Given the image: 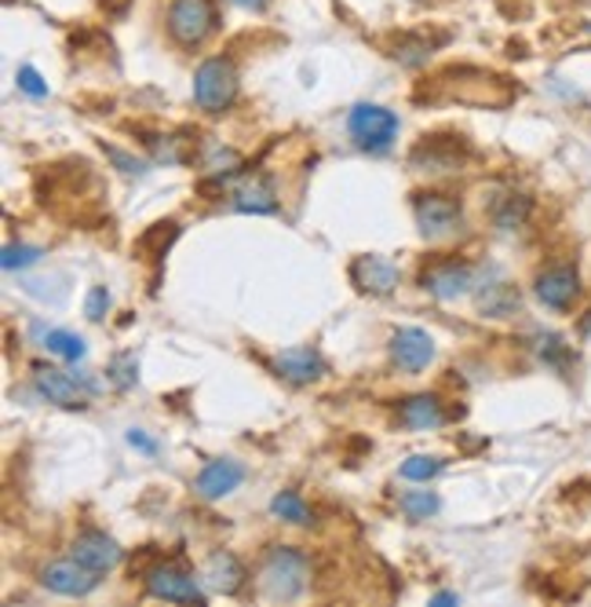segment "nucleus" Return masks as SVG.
<instances>
[{"label": "nucleus", "mask_w": 591, "mask_h": 607, "mask_svg": "<svg viewBox=\"0 0 591 607\" xmlns=\"http://www.w3.org/2000/svg\"><path fill=\"white\" fill-rule=\"evenodd\" d=\"M434 84L442 100H456V103H471V106H508L514 100V89L508 81L493 78L486 70H471V67L445 70Z\"/></svg>", "instance_id": "f257e3e1"}, {"label": "nucleus", "mask_w": 591, "mask_h": 607, "mask_svg": "<svg viewBox=\"0 0 591 607\" xmlns=\"http://www.w3.org/2000/svg\"><path fill=\"white\" fill-rule=\"evenodd\" d=\"M306 579H311V563H306L300 549L274 546L267 557H263L259 589L267 600H296V596L306 589Z\"/></svg>", "instance_id": "f03ea898"}, {"label": "nucleus", "mask_w": 591, "mask_h": 607, "mask_svg": "<svg viewBox=\"0 0 591 607\" xmlns=\"http://www.w3.org/2000/svg\"><path fill=\"white\" fill-rule=\"evenodd\" d=\"M216 4L212 0H172L169 4V34L179 48H201L216 34Z\"/></svg>", "instance_id": "7ed1b4c3"}, {"label": "nucleus", "mask_w": 591, "mask_h": 607, "mask_svg": "<svg viewBox=\"0 0 591 607\" xmlns=\"http://www.w3.org/2000/svg\"><path fill=\"white\" fill-rule=\"evenodd\" d=\"M237 100V70L230 59H208L194 73V103L208 114H223Z\"/></svg>", "instance_id": "20e7f679"}, {"label": "nucleus", "mask_w": 591, "mask_h": 607, "mask_svg": "<svg viewBox=\"0 0 591 607\" xmlns=\"http://www.w3.org/2000/svg\"><path fill=\"white\" fill-rule=\"evenodd\" d=\"M347 133L361 150L383 154V150H391L394 136H398V117L376 103H358L347 117Z\"/></svg>", "instance_id": "39448f33"}, {"label": "nucleus", "mask_w": 591, "mask_h": 607, "mask_svg": "<svg viewBox=\"0 0 591 607\" xmlns=\"http://www.w3.org/2000/svg\"><path fill=\"white\" fill-rule=\"evenodd\" d=\"M147 593L158 596V600H172V604H205V589L201 582L194 579L190 571L175 568V563H158V568L147 571Z\"/></svg>", "instance_id": "423d86ee"}, {"label": "nucleus", "mask_w": 591, "mask_h": 607, "mask_svg": "<svg viewBox=\"0 0 591 607\" xmlns=\"http://www.w3.org/2000/svg\"><path fill=\"white\" fill-rule=\"evenodd\" d=\"M460 213L464 209L453 194H416L413 198V216L424 238H445L449 231H456Z\"/></svg>", "instance_id": "0eeeda50"}, {"label": "nucleus", "mask_w": 591, "mask_h": 607, "mask_svg": "<svg viewBox=\"0 0 591 607\" xmlns=\"http://www.w3.org/2000/svg\"><path fill=\"white\" fill-rule=\"evenodd\" d=\"M533 289H536V300H541L544 308L569 311L573 308V300L580 297V275H577V267H569V264L544 267L541 275H536Z\"/></svg>", "instance_id": "6e6552de"}, {"label": "nucleus", "mask_w": 591, "mask_h": 607, "mask_svg": "<svg viewBox=\"0 0 591 607\" xmlns=\"http://www.w3.org/2000/svg\"><path fill=\"white\" fill-rule=\"evenodd\" d=\"M44 589L59 593V596H88L99 585V571L84 568L81 560H55L40 571Z\"/></svg>", "instance_id": "1a4fd4ad"}, {"label": "nucleus", "mask_w": 591, "mask_h": 607, "mask_svg": "<svg viewBox=\"0 0 591 607\" xmlns=\"http://www.w3.org/2000/svg\"><path fill=\"white\" fill-rule=\"evenodd\" d=\"M391 359L398 363V370H405V374H420L424 366L434 359L431 333L416 330V327L394 330V337H391Z\"/></svg>", "instance_id": "9d476101"}, {"label": "nucleus", "mask_w": 591, "mask_h": 607, "mask_svg": "<svg viewBox=\"0 0 591 607\" xmlns=\"http://www.w3.org/2000/svg\"><path fill=\"white\" fill-rule=\"evenodd\" d=\"M33 388H37L40 399H48V403L62 406V410H84V388L77 385V377L62 374V370H51V366H37L33 370Z\"/></svg>", "instance_id": "9b49d317"}, {"label": "nucleus", "mask_w": 591, "mask_h": 607, "mask_svg": "<svg viewBox=\"0 0 591 607\" xmlns=\"http://www.w3.org/2000/svg\"><path fill=\"white\" fill-rule=\"evenodd\" d=\"M475 286V275L464 260H442L431 271H424V289L438 300H456Z\"/></svg>", "instance_id": "f8f14e48"}, {"label": "nucleus", "mask_w": 591, "mask_h": 607, "mask_svg": "<svg viewBox=\"0 0 591 607\" xmlns=\"http://www.w3.org/2000/svg\"><path fill=\"white\" fill-rule=\"evenodd\" d=\"M350 282L361 289V293H372V297H387V293L398 286V267L391 264L387 256H358L350 264Z\"/></svg>", "instance_id": "ddd939ff"}, {"label": "nucleus", "mask_w": 591, "mask_h": 607, "mask_svg": "<svg viewBox=\"0 0 591 607\" xmlns=\"http://www.w3.org/2000/svg\"><path fill=\"white\" fill-rule=\"evenodd\" d=\"M230 205H234L237 213H252V216H267L278 209V191H274V180L270 176H259V172H252V176H241L237 187L230 191Z\"/></svg>", "instance_id": "4468645a"}, {"label": "nucleus", "mask_w": 591, "mask_h": 607, "mask_svg": "<svg viewBox=\"0 0 591 607\" xmlns=\"http://www.w3.org/2000/svg\"><path fill=\"white\" fill-rule=\"evenodd\" d=\"M245 579H248V574H245V568H241V560L234 557V552H227V549L212 552V557L205 560V568H201V582L208 585V589H216L223 596L241 593Z\"/></svg>", "instance_id": "2eb2a0df"}, {"label": "nucleus", "mask_w": 591, "mask_h": 607, "mask_svg": "<svg viewBox=\"0 0 591 607\" xmlns=\"http://www.w3.org/2000/svg\"><path fill=\"white\" fill-rule=\"evenodd\" d=\"M73 557L81 560L84 568L106 574L120 563V546L114 538H106L103 530H84V535L73 541Z\"/></svg>", "instance_id": "dca6fc26"}, {"label": "nucleus", "mask_w": 591, "mask_h": 607, "mask_svg": "<svg viewBox=\"0 0 591 607\" xmlns=\"http://www.w3.org/2000/svg\"><path fill=\"white\" fill-rule=\"evenodd\" d=\"M241 480H245V469H241L237 461H208L201 472H197V494L208 497V502H216V497H227L234 494Z\"/></svg>", "instance_id": "f3484780"}, {"label": "nucleus", "mask_w": 591, "mask_h": 607, "mask_svg": "<svg viewBox=\"0 0 591 607\" xmlns=\"http://www.w3.org/2000/svg\"><path fill=\"white\" fill-rule=\"evenodd\" d=\"M274 366H278V374L285 377V381H292V385H314V381H322V374H325L322 355L311 352V348L281 352L278 359H274Z\"/></svg>", "instance_id": "a211bd4d"}, {"label": "nucleus", "mask_w": 591, "mask_h": 607, "mask_svg": "<svg viewBox=\"0 0 591 607\" xmlns=\"http://www.w3.org/2000/svg\"><path fill=\"white\" fill-rule=\"evenodd\" d=\"M398 417L405 428H416V432H427V428H438L445 421L442 414V403L438 396H409L405 403L398 406Z\"/></svg>", "instance_id": "6ab92c4d"}, {"label": "nucleus", "mask_w": 591, "mask_h": 607, "mask_svg": "<svg viewBox=\"0 0 591 607\" xmlns=\"http://www.w3.org/2000/svg\"><path fill=\"white\" fill-rule=\"evenodd\" d=\"M478 308L486 311V316H493V319L511 316V311L519 308V289L508 286V282H497V286H489V289L478 297Z\"/></svg>", "instance_id": "aec40b11"}, {"label": "nucleus", "mask_w": 591, "mask_h": 607, "mask_svg": "<svg viewBox=\"0 0 591 607\" xmlns=\"http://www.w3.org/2000/svg\"><path fill=\"white\" fill-rule=\"evenodd\" d=\"M44 348H48L51 355H59V359L66 363H81L84 359V341L77 337L73 330H48L44 333Z\"/></svg>", "instance_id": "412c9836"}, {"label": "nucleus", "mask_w": 591, "mask_h": 607, "mask_svg": "<svg viewBox=\"0 0 591 607\" xmlns=\"http://www.w3.org/2000/svg\"><path fill=\"white\" fill-rule=\"evenodd\" d=\"M270 513L285 519V524H296V527H306L314 519V513L306 508V502L300 494H292V491H281L278 497L270 502Z\"/></svg>", "instance_id": "4be33fe9"}, {"label": "nucleus", "mask_w": 591, "mask_h": 607, "mask_svg": "<svg viewBox=\"0 0 591 607\" xmlns=\"http://www.w3.org/2000/svg\"><path fill=\"white\" fill-rule=\"evenodd\" d=\"M525 216H530V198H525V194H508V198H500L497 209H493V220H497V227H503V231L522 227Z\"/></svg>", "instance_id": "5701e85b"}, {"label": "nucleus", "mask_w": 591, "mask_h": 607, "mask_svg": "<svg viewBox=\"0 0 591 607\" xmlns=\"http://www.w3.org/2000/svg\"><path fill=\"white\" fill-rule=\"evenodd\" d=\"M398 472H402V480H409V483H427L442 472V461L431 458V454H413V458L402 461Z\"/></svg>", "instance_id": "b1692460"}, {"label": "nucleus", "mask_w": 591, "mask_h": 607, "mask_svg": "<svg viewBox=\"0 0 591 607\" xmlns=\"http://www.w3.org/2000/svg\"><path fill=\"white\" fill-rule=\"evenodd\" d=\"M438 497L431 491H409V494H402V513L409 516V519H427V516H434L438 513Z\"/></svg>", "instance_id": "393cba45"}, {"label": "nucleus", "mask_w": 591, "mask_h": 607, "mask_svg": "<svg viewBox=\"0 0 591 607\" xmlns=\"http://www.w3.org/2000/svg\"><path fill=\"white\" fill-rule=\"evenodd\" d=\"M44 253H40V249L37 245H15V242H11V245H4V256H0V264H4V271H22V267H30V264H37V260H40Z\"/></svg>", "instance_id": "a878e982"}, {"label": "nucleus", "mask_w": 591, "mask_h": 607, "mask_svg": "<svg viewBox=\"0 0 591 607\" xmlns=\"http://www.w3.org/2000/svg\"><path fill=\"white\" fill-rule=\"evenodd\" d=\"M391 56L398 59V62H405V67H420V62H427V56H431V45H427V41L402 37L398 45H394Z\"/></svg>", "instance_id": "bb28decb"}, {"label": "nucleus", "mask_w": 591, "mask_h": 607, "mask_svg": "<svg viewBox=\"0 0 591 607\" xmlns=\"http://www.w3.org/2000/svg\"><path fill=\"white\" fill-rule=\"evenodd\" d=\"M136 370H139V366H136V359H131V355H117V359L109 363L106 377H109V381H114L117 388H131V385H136V377H139Z\"/></svg>", "instance_id": "cd10ccee"}, {"label": "nucleus", "mask_w": 591, "mask_h": 607, "mask_svg": "<svg viewBox=\"0 0 591 607\" xmlns=\"http://www.w3.org/2000/svg\"><path fill=\"white\" fill-rule=\"evenodd\" d=\"M15 84H19V92L30 95V100H44V95H48V81H44L33 67H19Z\"/></svg>", "instance_id": "c85d7f7f"}, {"label": "nucleus", "mask_w": 591, "mask_h": 607, "mask_svg": "<svg viewBox=\"0 0 591 607\" xmlns=\"http://www.w3.org/2000/svg\"><path fill=\"white\" fill-rule=\"evenodd\" d=\"M106 308H109V293H106V286H95L92 293H88V300H84V316L99 322L106 316Z\"/></svg>", "instance_id": "c756f323"}, {"label": "nucleus", "mask_w": 591, "mask_h": 607, "mask_svg": "<svg viewBox=\"0 0 591 607\" xmlns=\"http://www.w3.org/2000/svg\"><path fill=\"white\" fill-rule=\"evenodd\" d=\"M541 355H544L547 363H555V366H563V359H569L563 337H544V341H541Z\"/></svg>", "instance_id": "7c9ffc66"}, {"label": "nucleus", "mask_w": 591, "mask_h": 607, "mask_svg": "<svg viewBox=\"0 0 591 607\" xmlns=\"http://www.w3.org/2000/svg\"><path fill=\"white\" fill-rule=\"evenodd\" d=\"M125 439H128V447H136V450H142V454H150V458H153V454H158V443H153L142 428H131Z\"/></svg>", "instance_id": "2f4dec72"}, {"label": "nucleus", "mask_w": 591, "mask_h": 607, "mask_svg": "<svg viewBox=\"0 0 591 607\" xmlns=\"http://www.w3.org/2000/svg\"><path fill=\"white\" fill-rule=\"evenodd\" d=\"M106 154L117 161V165H120V172H147V165H142V161L128 158V154H120V150H106Z\"/></svg>", "instance_id": "473e14b6"}, {"label": "nucleus", "mask_w": 591, "mask_h": 607, "mask_svg": "<svg viewBox=\"0 0 591 607\" xmlns=\"http://www.w3.org/2000/svg\"><path fill=\"white\" fill-rule=\"evenodd\" d=\"M230 4L248 8V12H263V8H267V0H230Z\"/></svg>", "instance_id": "72a5a7b5"}, {"label": "nucleus", "mask_w": 591, "mask_h": 607, "mask_svg": "<svg viewBox=\"0 0 591 607\" xmlns=\"http://www.w3.org/2000/svg\"><path fill=\"white\" fill-rule=\"evenodd\" d=\"M460 596L456 593H438V596H431V604H456Z\"/></svg>", "instance_id": "f704fd0d"}]
</instances>
